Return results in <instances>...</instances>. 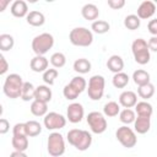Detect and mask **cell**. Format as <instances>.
<instances>
[{"label": "cell", "instance_id": "cell-29", "mask_svg": "<svg viewBox=\"0 0 157 157\" xmlns=\"http://www.w3.org/2000/svg\"><path fill=\"white\" fill-rule=\"evenodd\" d=\"M103 113L105 117H109V118H113V117H117L119 113H120V105L114 102V101H110L108 103L104 104L103 107Z\"/></svg>", "mask_w": 157, "mask_h": 157}, {"label": "cell", "instance_id": "cell-18", "mask_svg": "<svg viewBox=\"0 0 157 157\" xmlns=\"http://www.w3.org/2000/svg\"><path fill=\"white\" fill-rule=\"evenodd\" d=\"M151 128V118L148 117H136L134 121V129L137 134H146Z\"/></svg>", "mask_w": 157, "mask_h": 157}, {"label": "cell", "instance_id": "cell-8", "mask_svg": "<svg viewBox=\"0 0 157 157\" xmlns=\"http://www.w3.org/2000/svg\"><path fill=\"white\" fill-rule=\"evenodd\" d=\"M104 85L105 81L102 75H93L88 80V88H87L88 97L92 101H99L104 93Z\"/></svg>", "mask_w": 157, "mask_h": 157}, {"label": "cell", "instance_id": "cell-9", "mask_svg": "<svg viewBox=\"0 0 157 157\" xmlns=\"http://www.w3.org/2000/svg\"><path fill=\"white\" fill-rule=\"evenodd\" d=\"M115 137L121 144V146H124L126 148L134 147L137 142L135 131L131 128H129L128 125H123V126L118 128V130L115 131Z\"/></svg>", "mask_w": 157, "mask_h": 157}, {"label": "cell", "instance_id": "cell-4", "mask_svg": "<svg viewBox=\"0 0 157 157\" xmlns=\"http://www.w3.org/2000/svg\"><path fill=\"white\" fill-rule=\"evenodd\" d=\"M86 87H87L86 80L82 76H75L67 85H65L63 90V94L66 99L74 101L78 97V94H81L86 90Z\"/></svg>", "mask_w": 157, "mask_h": 157}, {"label": "cell", "instance_id": "cell-19", "mask_svg": "<svg viewBox=\"0 0 157 157\" xmlns=\"http://www.w3.org/2000/svg\"><path fill=\"white\" fill-rule=\"evenodd\" d=\"M26 20H27V23L33 26V27H40L45 22L44 15L40 11H36V10L34 11H29L27 17H26Z\"/></svg>", "mask_w": 157, "mask_h": 157}, {"label": "cell", "instance_id": "cell-43", "mask_svg": "<svg viewBox=\"0 0 157 157\" xmlns=\"http://www.w3.org/2000/svg\"><path fill=\"white\" fill-rule=\"evenodd\" d=\"M147 45H148L150 52H156V53H157V37H156V36H152V37L148 39Z\"/></svg>", "mask_w": 157, "mask_h": 157}, {"label": "cell", "instance_id": "cell-34", "mask_svg": "<svg viewBox=\"0 0 157 157\" xmlns=\"http://www.w3.org/2000/svg\"><path fill=\"white\" fill-rule=\"evenodd\" d=\"M26 128H27V135L29 137H34L42 132V125L36 120L26 121Z\"/></svg>", "mask_w": 157, "mask_h": 157}, {"label": "cell", "instance_id": "cell-13", "mask_svg": "<svg viewBox=\"0 0 157 157\" xmlns=\"http://www.w3.org/2000/svg\"><path fill=\"white\" fill-rule=\"evenodd\" d=\"M155 12H156V5L150 0L142 1L137 7V17L140 20H148L155 15Z\"/></svg>", "mask_w": 157, "mask_h": 157}, {"label": "cell", "instance_id": "cell-23", "mask_svg": "<svg viewBox=\"0 0 157 157\" xmlns=\"http://www.w3.org/2000/svg\"><path fill=\"white\" fill-rule=\"evenodd\" d=\"M135 113L139 115V117H148L151 118L152 113H153V108L152 105L146 102V101H142V102H137L136 105H135Z\"/></svg>", "mask_w": 157, "mask_h": 157}, {"label": "cell", "instance_id": "cell-31", "mask_svg": "<svg viewBox=\"0 0 157 157\" xmlns=\"http://www.w3.org/2000/svg\"><path fill=\"white\" fill-rule=\"evenodd\" d=\"M13 44H15V39L11 34H7V33L0 34V49L2 52L11 50L13 48Z\"/></svg>", "mask_w": 157, "mask_h": 157}, {"label": "cell", "instance_id": "cell-39", "mask_svg": "<svg viewBox=\"0 0 157 157\" xmlns=\"http://www.w3.org/2000/svg\"><path fill=\"white\" fill-rule=\"evenodd\" d=\"M108 6L113 10H120L125 6V0H108Z\"/></svg>", "mask_w": 157, "mask_h": 157}, {"label": "cell", "instance_id": "cell-44", "mask_svg": "<svg viewBox=\"0 0 157 157\" xmlns=\"http://www.w3.org/2000/svg\"><path fill=\"white\" fill-rule=\"evenodd\" d=\"M10 157H28L25 152H20V151H13L11 155H10Z\"/></svg>", "mask_w": 157, "mask_h": 157}, {"label": "cell", "instance_id": "cell-25", "mask_svg": "<svg viewBox=\"0 0 157 157\" xmlns=\"http://www.w3.org/2000/svg\"><path fill=\"white\" fill-rule=\"evenodd\" d=\"M91 67H92V65H91L90 60H87L85 58H80L74 61V70L78 74H82V75L87 74L91 71Z\"/></svg>", "mask_w": 157, "mask_h": 157}, {"label": "cell", "instance_id": "cell-6", "mask_svg": "<svg viewBox=\"0 0 157 157\" xmlns=\"http://www.w3.org/2000/svg\"><path fill=\"white\" fill-rule=\"evenodd\" d=\"M54 45V37L50 33H40L32 39V50L36 55H44Z\"/></svg>", "mask_w": 157, "mask_h": 157}, {"label": "cell", "instance_id": "cell-3", "mask_svg": "<svg viewBox=\"0 0 157 157\" xmlns=\"http://www.w3.org/2000/svg\"><path fill=\"white\" fill-rule=\"evenodd\" d=\"M69 40L76 47H90L93 42V33L86 27H76L70 31Z\"/></svg>", "mask_w": 157, "mask_h": 157}, {"label": "cell", "instance_id": "cell-33", "mask_svg": "<svg viewBox=\"0 0 157 157\" xmlns=\"http://www.w3.org/2000/svg\"><path fill=\"white\" fill-rule=\"evenodd\" d=\"M109 28H110L109 23L104 20H97L92 22V26H91V29L97 34H104L109 31Z\"/></svg>", "mask_w": 157, "mask_h": 157}, {"label": "cell", "instance_id": "cell-45", "mask_svg": "<svg viewBox=\"0 0 157 157\" xmlns=\"http://www.w3.org/2000/svg\"><path fill=\"white\" fill-rule=\"evenodd\" d=\"M9 4H10L9 0H0V11L2 12V11L5 10V7H6Z\"/></svg>", "mask_w": 157, "mask_h": 157}, {"label": "cell", "instance_id": "cell-28", "mask_svg": "<svg viewBox=\"0 0 157 157\" xmlns=\"http://www.w3.org/2000/svg\"><path fill=\"white\" fill-rule=\"evenodd\" d=\"M12 147L15 148V151H20V152H25L28 148V139L27 136H13L11 140Z\"/></svg>", "mask_w": 157, "mask_h": 157}, {"label": "cell", "instance_id": "cell-10", "mask_svg": "<svg viewBox=\"0 0 157 157\" xmlns=\"http://www.w3.org/2000/svg\"><path fill=\"white\" fill-rule=\"evenodd\" d=\"M87 124L94 134H103L107 130V120L99 112H91L87 115Z\"/></svg>", "mask_w": 157, "mask_h": 157}, {"label": "cell", "instance_id": "cell-36", "mask_svg": "<svg viewBox=\"0 0 157 157\" xmlns=\"http://www.w3.org/2000/svg\"><path fill=\"white\" fill-rule=\"evenodd\" d=\"M50 64L53 65L54 69H60V67L65 66V64H66V56L63 53L56 52V53H54L50 56Z\"/></svg>", "mask_w": 157, "mask_h": 157}, {"label": "cell", "instance_id": "cell-22", "mask_svg": "<svg viewBox=\"0 0 157 157\" xmlns=\"http://www.w3.org/2000/svg\"><path fill=\"white\" fill-rule=\"evenodd\" d=\"M52 90L49 88V86H45V85H40L36 88V98L37 101H40V102H44V103H48L50 102L52 99Z\"/></svg>", "mask_w": 157, "mask_h": 157}, {"label": "cell", "instance_id": "cell-5", "mask_svg": "<svg viewBox=\"0 0 157 157\" xmlns=\"http://www.w3.org/2000/svg\"><path fill=\"white\" fill-rule=\"evenodd\" d=\"M131 52L134 55V59L137 64L140 65H146L150 59H151V54H150V49L147 45V42L142 38H137L132 42L131 44Z\"/></svg>", "mask_w": 157, "mask_h": 157}, {"label": "cell", "instance_id": "cell-32", "mask_svg": "<svg viewBox=\"0 0 157 157\" xmlns=\"http://www.w3.org/2000/svg\"><path fill=\"white\" fill-rule=\"evenodd\" d=\"M137 94L142 99H148L155 94V86L151 82L146 83V85H142V86H139L137 87Z\"/></svg>", "mask_w": 157, "mask_h": 157}, {"label": "cell", "instance_id": "cell-14", "mask_svg": "<svg viewBox=\"0 0 157 157\" xmlns=\"http://www.w3.org/2000/svg\"><path fill=\"white\" fill-rule=\"evenodd\" d=\"M137 103V96L132 91H124L119 96V104L124 108H132Z\"/></svg>", "mask_w": 157, "mask_h": 157}, {"label": "cell", "instance_id": "cell-40", "mask_svg": "<svg viewBox=\"0 0 157 157\" xmlns=\"http://www.w3.org/2000/svg\"><path fill=\"white\" fill-rule=\"evenodd\" d=\"M7 70H9V63L6 61L5 56L1 54L0 55V75H5Z\"/></svg>", "mask_w": 157, "mask_h": 157}, {"label": "cell", "instance_id": "cell-37", "mask_svg": "<svg viewBox=\"0 0 157 157\" xmlns=\"http://www.w3.org/2000/svg\"><path fill=\"white\" fill-rule=\"evenodd\" d=\"M58 75H59V72H58L56 69H48L47 71L43 72V77L42 78L48 86H53L54 82H55V78L58 77Z\"/></svg>", "mask_w": 157, "mask_h": 157}, {"label": "cell", "instance_id": "cell-20", "mask_svg": "<svg viewBox=\"0 0 157 157\" xmlns=\"http://www.w3.org/2000/svg\"><path fill=\"white\" fill-rule=\"evenodd\" d=\"M107 67L114 72V74H118V72H121L123 69H124V60L121 59V56L119 55H112L108 60H107Z\"/></svg>", "mask_w": 157, "mask_h": 157}, {"label": "cell", "instance_id": "cell-7", "mask_svg": "<svg viewBox=\"0 0 157 157\" xmlns=\"http://www.w3.org/2000/svg\"><path fill=\"white\" fill-rule=\"evenodd\" d=\"M48 153L53 157H60L65 152V141L60 132H52L47 141Z\"/></svg>", "mask_w": 157, "mask_h": 157}, {"label": "cell", "instance_id": "cell-30", "mask_svg": "<svg viewBox=\"0 0 157 157\" xmlns=\"http://www.w3.org/2000/svg\"><path fill=\"white\" fill-rule=\"evenodd\" d=\"M135 119H136V113L130 108H125V109L120 110V113H119V120L125 125L134 123Z\"/></svg>", "mask_w": 157, "mask_h": 157}, {"label": "cell", "instance_id": "cell-27", "mask_svg": "<svg viewBox=\"0 0 157 157\" xmlns=\"http://www.w3.org/2000/svg\"><path fill=\"white\" fill-rule=\"evenodd\" d=\"M129 75L125 74V72H118V74H114L113 78H112V83L115 88H124L128 83H129Z\"/></svg>", "mask_w": 157, "mask_h": 157}, {"label": "cell", "instance_id": "cell-21", "mask_svg": "<svg viewBox=\"0 0 157 157\" xmlns=\"http://www.w3.org/2000/svg\"><path fill=\"white\" fill-rule=\"evenodd\" d=\"M29 109H31V113L34 117H45L48 114V103H44V102L34 99L31 103V108Z\"/></svg>", "mask_w": 157, "mask_h": 157}, {"label": "cell", "instance_id": "cell-1", "mask_svg": "<svg viewBox=\"0 0 157 157\" xmlns=\"http://www.w3.org/2000/svg\"><path fill=\"white\" fill-rule=\"evenodd\" d=\"M67 141L78 151H86L92 144V135L81 129H71L67 131Z\"/></svg>", "mask_w": 157, "mask_h": 157}, {"label": "cell", "instance_id": "cell-38", "mask_svg": "<svg viewBox=\"0 0 157 157\" xmlns=\"http://www.w3.org/2000/svg\"><path fill=\"white\" fill-rule=\"evenodd\" d=\"M12 134H13V136H27L28 137L26 123H17L12 129Z\"/></svg>", "mask_w": 157, "mask_h": 157}, {"label": "cell", "instance_id": "cell-41", "mask_svg": "<svg viewBox=\"0 0 157 157\" xmlns=\"http://www.w3.org/2000/svg\"><path fill=\"white\" fill-rule=\"evenodd\" d=\"M9 130H10V123L7 121V119L1 118V119H0V134L4 135V134H6Z\"/></svg>", "mask_w": 157, "mask_h": 157}, {"label": "cell", "instance_id": "cell-11", "mask_svg": "<svg viewBox=\"0 0 157 157\" xmlns=\"http://www.w3.org/2000/svg\"><path fill=\"white\" fill-rule=\"evenodd\" d=\"M43 124L48 130H59L66 125V118L56 112H49L44 117Z\"/></svg>", "mask_w": 157, "mask_h": 157}, {"label": "cell", "instance_id": "cell-12", "mask_svg": "<svg viewBox=\"0 0 157 157\" xmlns=\"http://www.w3.org/2000/svg\"><path fill=\"white\" fill-rule=\"evenodd\" d=\"M83 115H85V110H83L82 104H80V103L69 104V107L66 109V118L69 119L70 123H72V124L80 123L82 120Z\"/></svg>", "mask_w": 157, "mask_h": 157}, {"label": "cell", "instance_id": "cell-35", "mask_svg": "<svg viewBox=\"0 0 157 157\" xmlns=\"http://www.w3.org/2000/svg\"><path fill=\"white\" fill-rule=\"evenodd\" d=\"M140 21L141 20L137 17V15H128L124 18V26L130 31H135L140 27Z\"/></svg>", "mask_w": 157, "mask_h": 157}, {"label": "cell", "instance_id": "cell-42", "mask_svg": "<svg viewBox=\"0 0 157 157\" xmlns=\"http://www.w3.org/2000/svg\"><path fill=\"white\" fill-rule=\"evenodd\" d=\"M147 29L148 32L152 34V36H156L157 37V18H153L148 22L147 25Z\"/></svg>", "mask_w": 157, "mask_h": 157}, {"label": "cell", "instance_id": "cell-26", "mask_svg": "<svg viewBox=\"0 0 157 157\" xmlns=\"http://www.w3.org/2000/svg\"><path fill=\"white\" fill-rule=\"evenodd\" d=\"M132 80L135 82V85L137 86H142L146 83H150V74L142 69H139L136 71H134L132 74Z\"/></svg>", "mask_w": 157, "mask_h": 157}, {"label": "cell", "instance_id": "cell-15", "mask_svg": "<svg viewBox=\"0 0 157 157\" xmlns=\"http://www.w3.org/2000/svg\"><path fill=\"white\" fill-rule=\"evenodd\" d=\"M48 59L44 55H36L33 59H31L29 67L34 72H44L48 70Z\"/></svg>", "mask_w": 157, "mask_h": 157}, {"label": "cell", "instance_id": "cell-24", "mask_svg": "<svg viewBox=\"0 0 157 157\" xmlns=\"http://www.w3.org/2000/svg\"><path fill=\"white\" fill-rule=\"evenodd\" d=\"M36 88L33 86V83L31 82H25L23 83V88H22V93H21V99L25 102H29V101H34L36 98Z\"/></svg>", "mask_w": 157, "mask_h": 157}, {"label": "cell", "instance_id": "cell-2", "mask_svg": "<svg viewBox=\"0 0 157 157\" xmlns=\"http://www.w3.org/2000/svg\"><path fill=\"white\" fill-rule=\"evenodd\" d=\"M23 81L22 77L18 74H10L6 76L2 86V91L6 97L15 99V98H21L22 88H23Z\"/></svg>", "mask_w": 157, "mask_h": 157}, {"label": "cell", "instance_id": "cell-16", "mask_svg": "<svg viewBox=\"0 0 157 157\" xmlns=\"http://www.w3.org/2000/svg\"><path fill=\"white\" fill-rule=\"evenodd\" d=\"M10 11H11L12 16H15V17H18V18L25 17V16L27 17V15H28V6H27L26 1L16 0V1L12 2L11 7H10Z\"/></svg>", "mask_w": 157, "mask_h": 157}, {"label": "cell", "instance_id": "cell-17", "mask_svg": "<svg viewBox=\"0 0 157 157\" xmlns=\"http://www.w3.org/2000/svg\"><path fill=\"white\" fill-rule=\"evenodd\" d=\"M81 15H82V17H83L85 20L94 22V21H97V18H98L99 10H98V7H97L94 4H86V5H83L82 9H81Z\"/></svg>", "mask_w": 157, "mask_h": 157}]
</instances>
